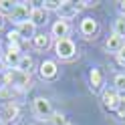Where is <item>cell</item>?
Wrapping results in <instances>:
<instances>
[{
	"label": "cell",
	"mask_w": 125,
	"mask_h": 125,
	"mask_svg": "<svg viewBox=\"0 0 125 125\" xmlns=\"http://www.w3.org/2000/svg\"><path fill=\"white\" fill-rule=\"evenodd\" d=\"M89 79H91V89L93 91H99L103 87V73H101V69H93Z\"/></svg>",
	"instance_id": "obj_16"
},
{
	"label": "cell",
	"mask_w": 125,
	"mask_h": 125,
	"mask_svg": "<svg viewBox=\"0 0 125 125\" xmlns=\"http://www.w3.org/2000/svg\"><path fill=\"white\" fill-rule=\"evenodd\" d=\"M57 71H59V69H57V65H54L52 61H44L42 65H41V69H38L41 77L46 79V81H49V79H54V77H57Z\"/></svg>",
	"instance_id": "obj_11"
},
{
	"label": "cell",
	"mask_w": 125,
	"mask_h": 125,
	"mask_svg": "<svg viewBox=\"0 0 125 125\" xmlns=\"http://www.w3.org/2000/svg\"><path fill=\"white\" fill-rule=\"evenodd\" d=\"M32 44H34V49H38V51H46L49 44H51V38L46 34H36L32 38Z\"/></svg>",
	"instance_id": "obj_17"
},
{
	"label": "cell",
	"mask_w": 125,
	"mask_h": 125,
	"mask_svg": "<svg viewBox=\"0 0 125 125\" xmlns=\"http://www.w3.org/2000/svg\"><path fill=\"white\" fill-rule=\"evenodd\" d=\"M103 103H105L107 109H119L121 95H119L115 89H105V91H103Z\"/></svg>",
	"instance_id": "obj_7"
},
{
	"label": "cell",
	"mask_w": 125,
	"mask_h": 125,
	"mask_svg": "<svg viewBox=\"0 0 125 125\" xmlns=\"http://www.w3.org/2000/svg\"><path fill=\"white\" fill-rule=\"evenodd\" d=\"M41 125H51V123H41Z\"/></svg>",
	"instance_id": "obj_29"
},
{
	"label": "cell",
	"mask_w": 125,
	"mask_h": 125,
	"mask_svg": "<svg viewBox=\"0 0 125 125\" xmlns=\"http://www.w3.org/2000/svg\"><path fill=\"white\" fill-rule=\"evenodd\" d=\"M117 8H119V12L125 16V0H121V2H117Z\"/></svg>",
	"instance_id": "obj_25"
},
{
	"label": "cell",
	"mask_w": 125,
	"mask_h": 125,
	"mask_svg": "<svg viewBox=\"0 0 125 125\" xmlns=\"http://www.w3.org/2000/svg\"><path fill=\"white\" fill-rule=\"evenodd\" d=\"M30 22H32L34 26H41V24L46 22V10L42 8V6L32 8V12H30Z\"/></svg>",
	"instance_id": "obj_14"
},
{
	"label": "cell",
	"mask_w": 125,
	"mask_h": 125,
	"mask_svg": "<svg viewBox=\"0 0 125 125\" xmlns=\"http://www.w3.org/2000/svg\"><path fill=\"white\" fill-rule=\"evenodd\" d=\"M20 59H22V54H20V44H10L8 51L4 52V65L8 67L10 71H14V69H18Z\"/></svg>",
	"instance_id": "obj_4"
},
{
	"label": "cell",
	"mask_w": 125,
	"mask_h": 125,
	"mask_svg": "<svg viewBox=\"0 0 125 125\" xmlns=\"http://www.w3.org/2000/svg\"><path fill=\"white\" fill-rule=\"evenodd\" d=\"M123 46H125L123 38H121V36H117V34H111V36L107 38V42H105V49H107L109 52H115V54L119 52Z\"/></svg>",
	"instance_id": "obj_13"
},
{
	"label": "cell",
	"mask_w": 125,
	"mask_h": 125,
	"mask_svg": "<svg viewBox=\"0 0 125 125\" xmlns=\"http://www.w3.org/2000/svg\"><path fill=\"white\" fill-rule=\"evenodd\" d=\"M6 36H8V41H10V44H20V41H22V38H20V34L16 32V30H10V32L6 34Z\"/></svg>",
	"instance_id": "obj_23"
},
{
	"label": "cell",
	"mask_w": 125,
	"mask_h": 125,
	"mask_svg": "<svg viewBox=\"0 0 125 125\" xmlns=\"http://www.w3.org/2000/svg\"><path fill=\"white\" fill-rule=\"evenodd\" d=\"M115 91H125V75L115 77Z\"/></svg>",
	"instance_id": "obj_22"
},
{
	"label": "cell",
	"mask_w": 125,
	"mask_h": 125,
	"mask_svg": "<svg viewBox=\"0 0 125 125\" xmlns=\"http://www.w3.org/2000/svg\"><path fill=\"white\" fill-rule=\"evenodd\" d=\"M2 24H4V18H2V14H0V28H2Z\"/></svg>",
	"instance_id": "obj_26"
},
{
	"label": "cell",
	"mask_w": 125,
	"mask_h": 125,
	"mask_svg": "<svg viewBox=\"0 0 125 125\" xmlns=\"http://www.w3.org/2000/svg\"><path fill=\"white\" fill-rule=\"evenodd\" d=\"M59 12V16L61 20H69V18H75L77 16V12H79V6H77L75 2H61V8L57 10Z\"/></svg>",
	"instance_id": "obj_8"
},
{
	"label": "cell",
	"mask_w": 125,
	"mask_h": 125,
	"mask_svg": "<svg viewBox=\"0 0 125 125\" xmlns=\"http://www.w3.org/2000/svg\"><path fill=\"white\" fill-rule=\"evenodd\" d=\"M34 113L36 117H41V119H51L52 117V107H51V101L49 99H44V97H36L34 99Z\"/></svg>",
	"instance_id": "obj_5"
},
{
	"label": "cell",
	"mask_w": 125,
	"mask_h": 125,
	"mask_svg": "<svg viewBox=\"0 0 125 125\" xmlns=\"http://www.w3.org/2000/svg\"><path fill=\"white\" fill-rule=\"evenodd\" d=\"M0 87H4V83H2V77H0Z\"/></svg>",
	"instance_id": "obj_28"
},
{
	"label": "cell",
	"mask_w": 125,
	"mask_h": 125,
	"mask_svg": "<svg viewBox=\"0 0 125 125\" xmlns=\"http://www.w3.org/2000/svg\"><path fill=\"white\" fill-rule=\"evenodd\" d=\"M18 71L20 73H24V75H30L34 71V61L32 57H28V54H22V59H20V65H18Z\"/></svg>",
	"instance_id": "obj_15"
},
{
	"label": "cell",
	"mask_w": 125,
	"mask_h": 125,
	"mask_svg": "<svg viewBox=\"0 0 125 125\" xmlns=\"http://www.w3.org/2000/svg\"><path fill=\"white\" fill-rule=\"evenodd\" d=\"M51 125H69V121H67V117L62 115V113H52Z\"/></svg>",
	"instance_id": "obj_20"
},
{
	"label": "cell",
	"mask_w": 125,
	"mask_h": 125,
	"mask_svg": "<svg viewBox=\"0 0 125 125\" xmlns=\"http://www.w3.org/2000/svg\"><path fill=\"white\" fill-rule=\"evenodd\" d=\"M30 12H32V6H30V2H18L16 8H14V12L10 14V20L16 22V24H22V22L30 20Z\"/></svg>",
	"instance_id": "obj_3"
},
{
	"label": "cell",
	"mask_w": 125,
	"mask_h": 125,
	"mask_svg": "<svg viewBox=\"0 0 125 125\" xmlns=\"http://www.w3.org/2000/svg\"><path fill=\"white\" fill-rule=\"evenodd\" d=\"M16 32L20 34V38H34L36 36V26L30 20H26V22H22V24H18Z\"/></svg>",
	"instance_id": "obj_12"
},
{
	"label": "cell",
	"mask_w": 125,
	"mask_h": 125,
	"mask_svg": "<svg viewBox=\"0 0 125 125\" xmlns=\"http://www.w3.org/2000/svg\"><path fill=\"white\" fill-rule=\"evenodd\" d=\"M42 4H44L42 8H44L46 12H49V10H59V8H61V2H57V0H44Z\"/></svg>",
	"instance_id": "obj_21"
},
{
	"label": "cell",
	"mask_w": 125,
	"mask_h": 125,
	"mask_svg": "<svg viewBox=\"0 0 125 125\" xmlns=\"http://www.w3.org/2000/svg\"><path fill=\"white\" fill-rule=\"evenodd\" d=\"M2 83H4V87H18L20 91H28L30 89V75H24L18 69H14V71H8L2 77Z\"/></svg>",
	"instance_id": "obj_1"
},
{
	"label": "cell",
	"mask_w": 125,
	"mask_h": 125,
	"mask_svg": "<svg viewBox=\"0 0 125 125\" xmlns=\"http://www.w3.org/2000/svg\"><path fill=\"white\" fill-rule=\"evenodd\" d=\"M97 30H99V24H97L95 18H83V22H81V32H83V36L91 38Z\"/></svg>",
	"instance_id": "obj_10"
},
{
	"label": "cell",
	"mask_w": 125,
	"mask_h": 125,
	"mask_svg": "<svg viewBox=\"0 0 125 125\" xmlns=\"http://www.w3.org/2000/svg\"><path fill=\"white\" fill-rule=\"evenodd\" d=\"M52 36L57 38V41H61V38H69V22L59 18L52 24Z\"/></svg>",
	"instance_id": "obj_9"
},
{
	"label": "cell",
	"mask_w": 125,
	"mask_h": 125,
	"mask_svg": "<svg viewBox=\"0 0 125 125\" xmlns=\"http://www.w3.org/2000/svg\"><path fill=\"white\" fill-rule=\"evenodd\" d=\"M16 4L18 2H12V0H0V14H12Z\"/></svg>",
	"instance_id": "obj_18"
},
{
	"label": "cell",
	"mask_w": 125,
	"mask_h": 125,
	"mask_svg": "<svg viewBox=\"0 0 125 125\" xmlns=\"http://www.w3.org/2000/svg\"><path fill=\"white\" fill-rule=\"evenodd\" d=\"M121 101H123V103H125V93H123V95H121Z\"/></svg>",
	"instance_id": "obj_27"
},
{
	"label": "cell",
	"mask_w": 125,
	"mask_h": 125,
	"mask_svg": "<svg viewBox=\"0 0 125 125\" xmlns=\"http://www.w3.org/2000/svg\"><path fill=\"white\" fill-rule=\"evenodd\" d=\"M54 52H57L59 59H73L75 52H77V46L71 38H61L54 44Z\"/></svg>",
	"instance_id": "obj_2"
},
{
	"label": "cell",
	"mask_w": 125,
	"mask_h": 125,
	"mask_svg": "<svg viewBox=\"0 0 125 125\" xmlns=\"http://www.w3.org/2000/svg\"><path fill=\"white\" fill-rule=\"evenodd\" d=\"M0 117H2V123L4 125H10V123H16L20 119V107L16 103H6V107L0 111Z\"/></svg>",
	"instance_id": "obj_6"
},
{
	"label": "cell",
	"mask_w": 125,
	"mask_h": 125,
	"mask_svg": "<svg viewBox=\"0 0 125 125\" xmlns=\"http://www.w3.org/2000/svg\"><path fill=\"white\" fill-rule=\"evenodd\" d=\"M113 34H117V36H125V16H119L115 20V24H113Z\"/></svg>",
	"instance_id": "obj_19"
},
{
	"label": "cell",
	"mask_w": 125,
	"mask_h": 125,
	"mask_svg": "<svg viewBox=\"0 0 125 125\" xmlns=\"http://www.w3.org/2000/svg\"><path fill=\"white\" fill-rule=\"evenodd\" d=\"M117 62L125 67V46H123V49H121L119 52H117Z\"/></svg>",
	"instance_id": "obj_24"
}]
</instances>
